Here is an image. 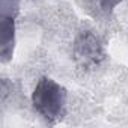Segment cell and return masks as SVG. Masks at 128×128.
<instances>
[{"mask_svg":"<svg viewBox=\"0 0 128 128\" xmlns=\"http://www.w3.org/2000/svg\"><path fill=\"white\" fill-rule=\"evenodd\" d=\"M68 92L51 77H41L32 92L35 112L50 125L59 124L66 114Z\"/></svg>","mask_w":128,"mask_h":128,"instance_id":"cell-1","label":"cell"},{"mask_svg":"<svg viewBox=\"0 0 128 128\" xmlns=\"http://www.w3.org/2000/svg\"><path fill=\"white\" fill-rule=\"evenodd\" d=\"M72 56L77 66L89 71L106 60V50L101 39L89 29L80 30L72 42Z\"/></svg>","mask_w":128,"mask_h":128,"instance_id":"cell-2","label":"cell"},{"mask_svg":"<svg viewBox=\"0 0 128 128\" xmlns=\"http://www.w3.org/2000/svg\"><path fill=\"white\" fill-rule=\"evenodd\" d=\"M76 3L90 18L107 21L112 18L116 6L122 3V0H76Z\"/></svg>","mask_w":128,"mask_h":128,"instance_id":"cell-4","label":"cell"},{"mask_svg":"<svg viewBox=\"0 0 128 128\" xmlns=\"http://www.w3.org/2000/svg\"><path fill=\"white\" fill-rule=\"evenodd\" d=\"M20 0H0V60L8 63L15 48V21Z\"/></svg>","mask_w":128,"mask_h":128,"instance_id":"cell-3","label":"cell"}]
</instances>
